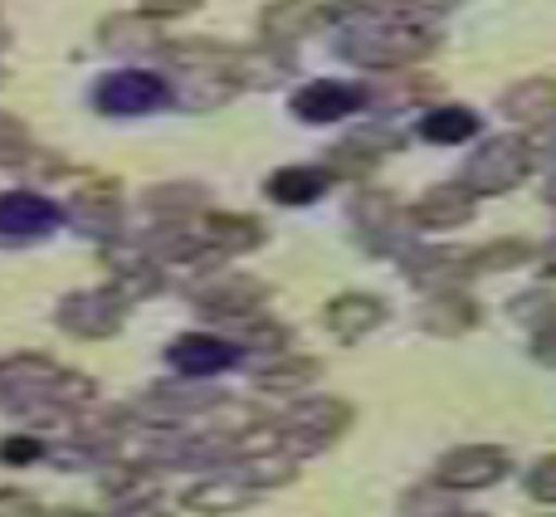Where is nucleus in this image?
<instances>
[{"label": "nucleus", "mask_w": 556, "mask_h": 517, "mask_svg": "<svg viewBox=\"0 0 556 517\" xmlns=\"http://www.w3.org/2000/svg\"><path fill=\"white\" fill-rule=\"evenodd\" d=\"M39 517H93V513H84V508H49V513H39Z\"/></svg>", "instance_id": "nucleus-48"}, {"label": "nucleus", "mask_w": 556, "mask_h": 517, "mask_svg": "<svg viewBox=\"0 0 556 517\" xmlns=\"http://www.w3.org/2000/svg\"><path fill=\"white\" fill-rule=\"evenodd\" d=\"M156 54L166 59V64L176 68H225L235 54V45H225V39H205V35H191V39H162V49Z\"/></svg>", "instance_id": "nucleus-28"}, {"label": "nucleus", "mask_w": 556, "mask_h": 517, "mask_svg": "<svg viewBox=\"0 0 556 517\" xmlns=\"http://www.w3.org/2000/svg\"><path fill=\"white\" fill-rule=\"evenodd\" d=\"M401 513L405 517H459V513H454V503H450V493H444L440 483H434V489H430V483L410 489L401 499Z\"/></svg>", "instance_id": "nucleus-37"}, {"label": "nucleus", "mask_w": 556, "mask_h": 517, "mask_svg": "<svg viewBox=\"0 0 556 517\" xmlns=\"http://www.w3.org/2000/svg\"><path fill=\"white\" fill-rule=\"evenodd\" d=\"M235 327V346L240 352H288V342H293V332H288L283 323H274V317H244V323H230Z\"/></svg>", "instance_id": "nucleus-32"}, {"label": "nucleus", "mask_w": 556, "mask_h": 517, "mask_svg": "<svg viewBox=\"0 0 556 517\" xmlns=\"http://www.w3.org/2000/svg\"><path fill=\"white\" fill-rule=\"evenodd\" d=\"M556 156V123H547V127H538V142H532V156Z\"/></svg>", "instance_id": "nucleus-47"}, {"label": "nucleus", "mask_w": 556, "mask_h": 517, "mask_svg": "<svg viewBox=\"0 0 556 517\" xmlns=\"http://www.w3.org/2000/svg\"><path fill=\"white\" fill-rule=\"evenodd\" d=\"M0 35H5V29H0Z\"/></svg>", "instance_id": "nucleus-52"}, {"label": "nucleus", "mask_w": 556, "mask_h": 517, "mask_svg": "<svg viewBox=\"0 0 556 517\" xmlns=\"http://www.w3.org/2000/svg\"><path fill=\"white\" fill-rule=\"evenodd\" d=\"M195 235L211 244L215 254H244L264 244V225L240 211H201L195 215Z\"/></svg>", "instance_id": "nucleus-21"}, {"label": "nucleus", "mask_w": 556, "mask_h": 517, "mask_svg": "<svg viewBox=\"0 0 556 517\" xmlns=\"http://www.w3.org/2000/svg\"><path fill=\"white\" fill-rule=\"evenodd\" d=\"M542 274H547V278H556V244H552L547 254H542Z\"/></svg>", "instance_id": "nucleus-49"}, {"label": "nucleus", "mask_w": 556, "mask_h": 517, "mask_svg": "<svg viewBox=\"0 0 556 517\" xmlns=\"http://www.w3.org/2000/svg\"><path fill=\"white\" fill-rule=\"evenodd\" d=\"M103 268L113 274V293L123 298V303L162 293V264H156L147 250H132V244H103Z\"/></svg>", "instance_id": "nucleus-13"}, {"label": "nucleus", "mask_w": 556, "mask_h": 517, "mask_svg": "<svg viewBox=\"0 0 556 517\" xmlns=\"http://www.w3.org/2000/svg\"><path fill=\"white\" fill-rule=\"evenodd\" d=\"M54 376H59V362H49V356H39V352L5 356V362H0V401L10 405V415H20L25 405L45 401Z\"/></svg>", "instance_id": "nucleus-12"}, {"label": "nucleus", "mask_w": 556, "mask_h": 517, "mask_svg": "<svg viewBox=\"0 0 556 517\" xmlns=\"http://www.w3.org/2000/svg\"><path fill=\"white\" fill-rule=\"evenodd\" d=\"M93 103L103 113H123V117L152 113V108L166 103V84L156 74H147V68H123V74H108L93 88Z\"/></svg>", "instance_id": "nucleus-11"}, {"label": "nucleus", "mask_w": 556, "mask_h": 517, "mask_svg": "<svg viewBox=\"0 0 556 517\" xmlns=\"http://www.w3.org/2000/svg\"><path fill=\"white\" fill-rule=\"evenodd\" d=\"M547 201L556 205V176H552V181H547Z\"/></svg>", "instance_id": "nucleus-50"}, {"label": "nucleus", "mask_w": 556, "mask_h": 517, "mask_svg": "<svg viewBox=\"0 0 556 517\" xmlns=\"http://www.w3.org/2000/svg\"><path fill=\"white\" fill-rule=\"evenodd\" d=\"M0 84H5V64H0Z\"/></svg>", "instance_id": "nucleus-51"}, {"label": "nucleus", "mask_w": 556, "mask_h": 517, "mask_svg": "<svg viewBox=\"0 0 556 517\" xmlns=\"http://www.w3.org/2000/svg\"><path fill=\"white\" fill-rule=\"evenodd\" d=\"M264 298H269V288L244 274H220L191 288L195 313L211 317V323H244V317H254L264 307Z\"/></svg>", "instance_id": "nucleus-6"}, {"label": "nucleus", "mask_w": 556, "mask_h": 517, "mask_svg": "<svg viewBox=\"0 0 556 517\" xmlns=\"http://www.w3.org/2000/svg\"><path fill=\"white\" fill-rule=\"evenodd\" d=\"M479 323V303L464 293H434L420 313V327L434 337H459V332H473Z\"/></svg>", "instance_id": "nucleus-25"}, {"label": "nucleus", "mask_w": 556, "mask_h": 517, "mask_svg": "<svg viewBox=\"0 0 556 517\" xmlns=\"http://www.w3.org/2000/svg\"><path fill=\"white\" fill-rule=\"evenodd\" d=\"M503 474H508V454L503 450H493V444H459V450H450L440 459L434 483H440L444 493H473V489L498 483Z\"/></svg>", "instance_id": "nucleus-7"}, {"label": "nucleus", "mask_w": 556, "mask_h": 517, "mask_svg": "<svg viewBox=\"0 0 556 517\" xmlns=\"http://www.w3.org/2000/svg\"><path fill=\"white\" fill-rule=\"evenodd\" d=\"M45 444L35 440V434H10V440H0V464H35L45 459Z\"/></svg>", "instance_id": "nucleus-41"}, {"label": "nucleus", "mask_w": 556, "mask_h": 517, "mask_svg": "<svg viewBox=\"0 0 556 517\" xmlns=\"http://www.w3.org/2000/svg\"><path fill=\"white\" fill-rule=\"evenodd\" d=\"M473 201L479 196L464 181H440L410 205V220H415V230H459V225H469Z\"/></svg>", "instance_id": "nucleus-18"}, {"label": "nucleus", "mask_w": 556, "mask_h": 517, "mask_svg": "<svg viewBox=\"0 0 556 517\" xmlns=\"http://www.w3.org/2000/svg\"><path fill=\"white\" fill-rule=\"evenodd\" d=\"M332 186V176H327V166L317 172V166H283V172H274L269 176V201H278V205H313L317 196Z\"/></svg>", "instance_id": "nucleus-27"}, {"label": "nucleus", "mask_w": 556, "mask_h": 517, "mask_svg": "<svg viewBox=\"0 0 556 517\" xmlns=\"http://www.w3.org/2000/svg\"><path fill=\"white\" fill-rule=\"evenodd\" d=\"M235 93H240V88L230 84L225 68H191V78H181V88H176V103H181L186 113H211V108L230 103Z\"/></svg>", "instance_id": "nucleus-26"}, {"label": "nucleus", "mask_w": 556, "mask_h": 517, "mask_svg": "<svg viewBox=\"0 0 556 517\" xmlns=\"http://www.w3.org/2000/svg\"><path fill=\"white\" fill-rule=\"evenodd\" d=\"M401 268L425 288V293H459L473 278V250H405Z\"/></svg>", "instance_id": "nucleus-8"}, {"label": "nucleus", "mask_w": 556, "mask_h": 517, "mask_svg": "<svg viewBox=\"0 0 556 517\" xmlns=\"http://www.w3.org/2000/svg\"><path fill=\"white\" fill-rule=\"evenodd\" d=\"M205 201H211V196H205V186H195V181H162L142 196L147 215H156L162 225H186L191 215L205 211Z\"/></svg>", "instance_id": "nucleus-24"}, {"label": "nucleus", "mask_w": 556, "mask_h": 517, "mask_svg": "<svg viewBox=\"0 0 556 517\" xmlns=\"http://www.w3.org/2000/svg\"><path fill=\"white\" fill-rule=\"evenodd\" d=\"M508 313L522 317V323H532V327H547L552 317H556V293H547V288H532V293L513 298Z\"/></svg>", "instance_id": "nucleus-39"}, {"label": "nucleus", "mask_w": 556, "mask_h": 517, "mask_svg": "<svg viewBox=\"0 0 556 517\" xmlns=\"http://www.w3.org/2000/svg\"><path fill=\"white\" fill-rule=\"evenodd\" d=\"M538 254L532 240H493L483 250H473V274H503V268H518Z\"/></svg>", "instance_id": "nucleus-34"}, {"label": "nucleus", "mask_w": 556, "mask_h": 517, "mask_svg": "<svg viewBox=\"0 0 556 517\" xmlns=\"http://www.w3.org/2000/svg\"><path fill=\"white\" fill-rule=\"evenodd\" d=\"M142 489H147V464H137V459H113V464L103 469V493H108V499L127 503V499H137Z\"/></svg>", "instance_id": "nucleus-35"}, {"label": "nucleus", "mask_w": 556, "mask_h": 517, "mask_svg": "<svg viewBox=\"0 0 556 517\" xmlns=\"http://www.w3.org/2000/svg\"><path fill=\"white\" fill-rule=\"evenodd\" d=\"M254 503V489H244L240 479H230V474H220V479H201L191 483V489L181 493V508L201 513V517H225V513H240Z\"/></svg>", "instance_id": "nucleus-23"}, {"label": "nucleus", "mask_w": 556, "mask_h": 517, "mask_svg": "<svg viewBox=\"0 0 556 517\" xmlns=\"http://www.w3.org/2000/svg\"><path fill=\"white\" fill-rule=\"evenodd\" d=\"M532 346H538L542 362H556V317H552L547 327H538V342H532Z\"/></svg>", "instance_id": "nucleus-46"}, {"label": "nucleus", "mask_w": 556, "mask_h": 517, "mask_svg": "<svg viewBox=\"0 0 556 517\" xmlns=\"http://www.w3.org/2000/svg\"><path fill=\"white\" fill-rule=\"evenodd\" d=\"M352 225H356V235L366 240V250H376V254H405L410 250L415 220H410V211H405L395 196H386V191L356 196L352 201Z\"/></svg>", "instance_id": "nucleus-4"}, {"label": "nucleus", "mask_w": 556, "mask_h": 517, "mask_svg": "<svg viewBox=\"0 0 556 517\" xmlns=\"http://www.w3.org/2000/svg\"><path fill=\"white\" fill-rule=\"evenodd\" d=\"M352 425V405L337 401V395H317V401H298L293 411L278 420L283 434V454L288 459H303V454H323L337 434Z\"/></svg>", "instance_id": "nucleus-3"}, {"label": "nucleus", "mask_w": 556, "mask_h": 517, "mask_svg": "<svg viewBox=\"0 0 556 517\" xmlns=\"http://www.w3.org/2000/svg\"><path fill=\"white\" fill-rule=\"evenodd\" d=\"M371 98H381V103H425V98H440V84H430V78H405V84H391L386 93H366V103Z\"/></svg>", "instance_id": "nucleus-40"}, {"label": "nucleus", "mask_w": 556, "mask_h": 517, "mask_svg": "<svg viewBox=\"0 0 556 517\" xmlns=\"http://www.w3.org/2000/svg\"><path fill=\"white\" fill-rule=\"evenodd\" d=\"M528 493L538 503H556V454H552V459H542L538 469L528 474Z\"/></svg>", "instance_id": "nucleus-42"}, {"label": "nucleus", "mask_w": 556, "mask_h": 517, "mask_svg": "<svg viewBox=\"0 0 556 517\" xmlns=\"http://www.w3.org/2000/svg\"><path fill=\"white\" fill-rule=\"evenodd\" d=\"M503 113L522 127H547L556 123V78H522L503 93Z\"/></svg>", "instance_id": "nucleus-22"}, {"label": "nucleus", "mask_w": 556, "mask_h": 517, "mask_svg": "<svg viewBox=\"0 0 556 517\" xmlns=\"http://www.w3.org/2000/svg\"><path fill=\"white\" fill-rule=\"evenodd\" d=\"M444 39L440 20H415V15H346L337 29V54L356 68H410L415 59L434 54Z\"/></svg>", "instance_id": "nucleus-1"}, {"label": "nucleus", "mask_w": 556, "mask_h": 517, "mask_svg": "<svg viewBox=\"0 0 556 517\" xmlns=\"http://www.w3.org/2000/svg\"><path fill=\"white\" fill-rule=\"evenodd\" d=\"M191 10H201V0H142V15L152 20H181Z\"/></svg>", "instance_id": "nucleus-44"}, {"label": "nucleus", "mask_w": 556, "mask_h": 517, "mask_svg": "<svg viewBox=\"0 0 556 517\" xmlns=\"http://www.w3.org/2000/svg\"><path fill=\"white\" fill-rule=\"evenodd\" d=\"M327 20H332V10L317 5V0H269L260 10V39L278 49H293L298 39L317 35Z\"/></svg>", "instance_id": "nucleus-9"}, {"label": "nucleus", "mask_w": 556, "mask_h": 517, "mask_svg": "<svg viewBox=\"0 0 556 517\" xmlns=\"http://www.w3.org/2000/svg\"><path fill=\"white\" fill-rule=\"evenodd\" d=\"M235 479L244 483V489H283V483H293L298 479V459H288L283 450H274V454H250V459H235Z\"/></svg>", "instance_id": "nucleus-31"}, {"label": "nucleus", "mask_w": 556, "mask_h": 517, "mask_svg": "<svg viewBox=\"0 0 556 517\" xmlns=\"http://www.w3.org/2000/svg\"><path fill=\"white\" fill-rule=\"evenodd\" d=\"M68 211H74V220L84 225V230H93V235L113 230L117 211H123V186H117V176H108V172H78Z\"/></svg>", "instance_id": "nucleus-14"}, {"label": "nucleus", "mask_w": 556, "mask_h": 517, "mask_svg": "<svg viewBox=\"0 0 556 517\" xmlns=\"http://www.w3.org/2000/svg\"><path fill=\"white\" fill-rule=\"evenodd\" d=\"M29 147H35V133H29L15 113H0V166H5V172H15L20 156H25Z\"/></svg>", "instance_id": "nucleus-36"}, {"label": "nucleus", "mask_w": 556, "mask_h": 517, "mask_svg": "<svg viewBox=\"0 0 556 517\" xmlns=\"http://www.w3.org/2000/svg\"><path fill=\"white\" fill-rule=\"evenodd\" d=\"M45 508L35 503V493L25 489H0V517H39Z\"/></svg>", "instance_id": "nucleus-43"}, {"label": "nucleus", "mask_w": 556, "mask_h": 517, "mask_svg": "<svg viewBox=\"0 0 556 517\" xmlns=\"http://www.w3.org/2000/svg\"><path fill=\"white\" fill-rule=\"evenodd\" d=\"M323 323H327V332H337V342H362L366 332H376V327L386 323V303L376 293L346 288V293H337L332 303L323 307Z\"/></svg>", "instance_id": "nucleus-20"}, {"label": "nucleus", "mask_w": 556, "mask_h": 517, "mask_svg": "<svg viewBox=\"0 0 556 517\" xmlns=\"http://www.w3.org/2000/svg\"><path fill=\"white\" fill-rule=\"evenodd\" d=\"M113 517H166V508L156 499H137V503H123Z\"/></svg>", "instance_id": "nucleus-45"}, {"label": "nucleus", "mask_w": 556, "mask_h": 517, "mask_svg": "<svg viewBox=\"0 0 556 517\" xmlns=\"http://www.w3.org/2000/svg\"><path fill=\"white\" fill-rule=\"evenodd\" d=\"M15 176H25V181H59V176H74V172H68V162H64V156L45 152V147L35 142L25 156H20Z\"/></svg>", "instance_id": "nucleus-38"}, {"label": "nucleus", "mask_w": 556, "mask_h": 517, "mask_svg": "<svg viewBox=\"0 0 556 517\" xmlns=\"http://www.w3.org/2000/svg\"><path fill=\"white\" fill-rule=\"evenodd\" d=\"M528 172H532V142L528 137L503 133V137H483V142L473 147L464 172H459V181L469 186L473 196H503Z\"/></svg>", "instance_id": "nucleus-2"}, {"label": "nucleus", "mask_w": 556, "mask_h": 517, "mask_svg": "<svg viewBox=\"0 0 556 517\" xmlns=\"http://www.w3.org/2000/svg\"><path fill=\"white\" fill-rule=\"evenodd\" d=\"M317 371H323V366H317L313 356H274L269 366L254 371V386L269 395H293V391H303V386H313Z\"/></svg>", "instance_id": "nucleus-29"}, {"label": "nucleus", "mask_w": 556, "mask_h": 517, "mask_svg": "<svg viewBox=\"0 0 556 517\" xmlns=\"http://www.w3.org/2000/svg\"><path fill=\"white\" fill-rule=\"evenodd\" d=\"M293 68H298V59H293V49H278V45H250V49H235L230 54V64H225V74H230V84L235 88H278V84H288L293 78Z\"/></svg>", "instance_id": "nucleus-15"}, {"label": "nucleus", "mask_w": 556, "mask_h": 517, "mask_svg": "<svg viewBox=\"0 0 556 517\" xmlns=\"http://www.w3.org/2000/svg\"><path fill=\"white\" fill-rule=\"evenodd\" d=\"M366 108V88L356 84H332V78H317V84H303L293 93V117L303 123H337V117Z\"/></svg>", "instance_id": "nucleus-19"}, {"label": "nucleus", "mask_w": 556, "mask_h": 517, "mask_svg": "<svg viewBox=\"0 0 556 517\" xmlns=\"http://www.w3.org/2000/svg\"><path fill=\"white\" fill-rule=\"evenodd\" d=\"M93 395H98V381H93V376H88V371H64V366H59V376L49 381L45 401L59 405V411H84Z\"/></svg>", "instance_id": "nucleus-33"}, {"label": "nucleus", "mask_w": 556, "mask_h": 517, "mask_svg": "<svg viewBox=\"0 0 556 517\" xmlns=\"http://www.w3.org/2000/svg\"><path fill=\"white\" fill-rule=\"evenodd\" d=\"M59 230V211L35 191L0 196V244H35Z\"/></svg>", "instance_id": "nucleus-10"}, {"label": "nucleus", "mask_w": 556, "mask_h": 517, "mask_svg": "<svg viewBox=\"0 0 556 517\" xmlns=\"http://www.w3.org/2000/svg\"><path fill=\"white\" fill-rule=\"evenodd\" d=\"M420 137L425 142H434V147L469 142V137H479V113H469V108H459V103L430 108V113L420 117Z\"/></svg>", "instance_id": "nucleus-30"}, {"label": "nucleus", "mask_w": 556, "mask_h": 517, "mask_svg": "<svg viewBox=\"0 0 556 517\" xmlns=\"http://www.w3.org/2000/svg\"><path fill=\"white\" fill-rule=\"evenodd\" d=\"M59 327L68 337H84V342H103V337L123 332L127 303L117 293H103V288H78V293L59 298Z\"/></svg>", "instance_id": "nucleus-5"}, {"label": "nucleus", "mask_w": 556, "mask_h": 517, "mask_svg": "<svg viewBox=\"0 0 556 517\" xmlns=\"http://www.w3.org/2000/svg\"><path fill=\"white\" fill-rule=\"evenodd\" d=\"M98 45L117 59H142L162 49V20L142 15V10H117V15L98 20Z\"/></svg>", "instance_id": "nucleus-17"}, {"label": "nucleus", "mask_w": 556, "mask_h": 517, "mask_svg": "<svg viewBox=\"0 0 556 517\" xmlns=\"http://www.w3.org/2000/svg\"><path fill=\"white\" fill-rule=\"evenodd\" d=\"M240 356V346L230 337H215V332H186L166 346V362L186 376V381H205V376L225 371V366Z\"/></svg>", "instance_id": "nucleus-16"}]
</instances>
